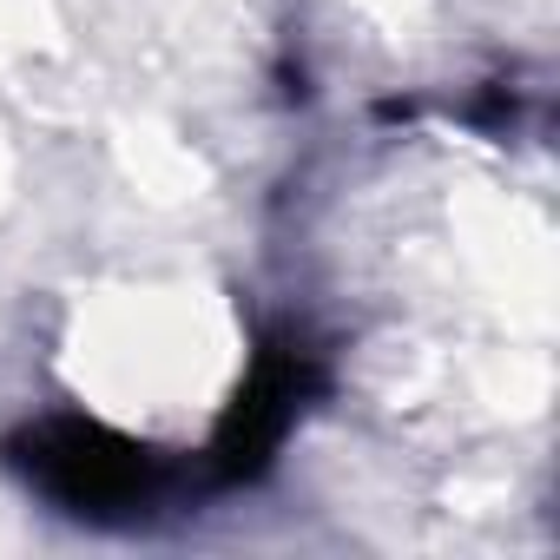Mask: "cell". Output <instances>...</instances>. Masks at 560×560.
<instances>
[{
    "instance_id": "2",
    "label": "cell",
    "mask_w": 560,
    "mask_h": 560,
    "mask_svg": "<svg viewBox=\"0 0 560 560\" xmlns=\"http://www.w3.org/2000/svg\"><path fill=\"white\" fill-rule=\"evenodd\" d=\"M324 389V363L317 350H304L298 337H264L237 396L224 402L218 429H211V448H205V475L218 488H237V481H257L277 448L291 442V429L304 422L311 396Z\"/></svg>"
},
{
    "instance_id": "1",
    "label": "cell",
    "mask_w": 560,
    "mask_h": 560,
    "mask_svg": "<svg viewBox=\"0 0 560 560\" xmlns=\"http://www.w3.org/2000/svg\"><path fill=\"white\" fill-rule=\"evenodd\" d=\"M8 462L40 501L67 508L80 521H100V527L145 521L178 481L165 448H152L100 416H40L21 435H8Z\"/></svg>"
}]
</instances>
